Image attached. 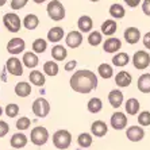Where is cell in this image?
<instances>
[{
	"label": "cell",
	"instance_id": "cell-1",
	"mask_svg": "<svg viewBox=\"0 0 150 150\" xmlns=\"http://www.w3.org/2000/svg\"><path fill=\"white\" fill-rule=\"evenodd\" d=\"M70 88L77 93H91L98 87V77L92 70H77L70 77Z\"/></svg>",
	"mask_w": 150,
	"mask_h": 150
},
{
	"label": "cell",
	"instance_id": "cell-2",
	"mask_svg": "<svg viewBox=\"0 0 150 150\" xmlns=\"http://www.w3.org/2000/svg\"><path fill=\"white\" fill-rule=\"evenodd\" d=\"M53 145L59 150H67L72 143V134L68 130H58L53 134Z\"/></svg>",
	"mask_w": 150,
	"mask_h": 150
},
{
	"label": "cell",
	"instance_id": "cell-3",
	"mask_svg": "<svg viewBox=\"0 0 150 150\" xmlns=\"http://www.w3.org/2000/svg\"><path fill=\"white\" fill-rule=\"evenodd\" d=\"M46 11H47L49 18L54 22H59L65 18V7L59 3L58 0H52V1L47 4Z\"/></svg>",
	"mask_w": 150,
	"mask_h": 150
},
{
	"label": "cell",
	"instance_id": "cell-4",
	"mask_svg": "<svg viewBox=\"0 0 150 150\" xmlns=\"http://www.w3.org/2000/svg\"><path fill=\"white\" fill-rule=\"evenodd\" d=\"M30 141L34 143L35 146H43L47 141H49V131L42 127V126H38L35 129L31 130L30 133Z\"/></svg>",
	"mask_w": 150,
	"mask_h": 150
},
{
	"label": "cell",
	"instance_id": "cell-5",
	"mask_svg": "<svg viewBox=\"0 0 150 150\" xmlns=\"http://www.w3.org/2000/svg\"><path fill=\"white\" fill-rule=\"evenodd\" d=\"M3 23L4 27L7 28L10 33H18L21 31L22 27V21L19 15H16L15 12H8L3 16Z\"/></svg>",
	"mask_w": 150,
	"mask_h": 150
},
{
	"label": "cell",
	"instance_id": "cell-6",
	"mask_svg": "<svg viewBox=\"0 0 150 150\" xmlns=\"http://www.w3.org/2000/svg\"><path fill=\"white\" fill-rule=\"evenodd\" d=\"M31 108H33V112H34L35 116H38V118H46L50 112V104L45 98H38L34 100Z\"/></svg>",
	"mask_w": 150,
	"mask_h": 150
},
{
	"label": "cell",
	"instance_id": "cell-7",
	"mask_svg": "<svg viewBox=\"0 0 150 150\" xmlns=\"http://www.w3.org/2000/svg\"><path fill=\"white\" fill-rule=\"evenodd\" d=\"M133 64L134 68L138 70L146 69L150 64V54L146 53L145 50H138V52L134 53L133 56Z\"/></svg>",
	"mask_w": 150,
	"mask_h": 150
},
{
	"label": "cell",
	"instance_id": "cell-8",
	"mask_svg": "<svg viewBox=\"0 0 150 150\" xmlns=\"http://www.w3.org/2000/svg\"><path fill=\"white\" fill-rule=\"evenodd\" d=\"M6 68H7L8 73L12 76H22L23 74V62L16 57H11L6 62Z\"/></svg>",
	"mask_w": 150,
	"mask_h": 150
},
{
	"label": "cell",
	"instance_id": "cell-9",
	"mask_svg": "<svg viewBox=\"0 0 150 150\" xmlns=\"http://www.w3.org/2000/svg\"><path fill=\"white\" fill-rule=\"evenodd\" d=\"M111 127L115 130H123L126 129V126H127V116H126L125 112H120V111H116L114 112L111 115Z\"/></svg>",
	"mask_w": 150,
	"mask_h": 150
},
{
	"label": "cell",
	"instance_id": "cell-10",
	"mask_svg": "<svg viewBox=\"0 0 150 150\" xmlns=\"http://www.w3.org/2000/svg\"><path fill=\"white\" fill-rule=\"evenodd\" d=\"M26 47V43L22 38H11L7 43V52L12 56H16L19 53H23Z\"/></svg>",
	"mask_w": 150,
	"mask_h": 150
},
{
	"label": "cell",
	"instance_id": "cell-11",
	"mask_svg": "<svg viewBox=\"0 0 150 150\" xmlns=\"http://www.w3.org/2000/svg\"><path fill=\"white\" fill-rule=\"evenodd\" d=\"M126 137L131 142H139L145 137V130L141 126H130L127 131H126Z\"/></svg>",
	"mask_w": 150,
	"mask_h": 150
},
{
	"label": "cell",
	"instance_id": "cell-12",
	"mask_svg": "<svg viewBox=\"0 0 150 150\" xmlns=\"http://www.w3.org/2000/svg\"><path fill=\"white\" fill-rule=\"evenodd\" d=\"M122 47V42L120 39L110 37L108 39H105V42H103V49L105 53H116L118 50H120Z\"/></svg>",
	"mask_w": 150,
	"mask_h": 150
},
{
	"label": "cell",
	"instance_id": "cell-13",
	"mask_svg": "<svg viewBox=\"0 0 150 150\" xmlns=\"http://www.w3.org/2000/svg\"><path fill=\"white\" fill-rule=\"evenodd\" d=\"M91 133L92 135L101 138V137H104L108 133V126L105 125L103 120H95L91 126Z\"/></svg>",
	"mask_w": 150,
	"mask_h": 150
},
{
	"label": "cell",
	"instance_id": "cell-14",
	"mask_svg": "<svg viewBox=\"0 0 150 150\" xmlns=\"http://www.w3.org/2000/svg\"><path fill=\"white\" fill-rule=\"evenodd\" d=\"M65 42H67V45L69 46V47H72V49H76V47H79V46L81 45V42H83V34H81L80 31H70L69 34L67 35V39H65Z\"/></svg>",
	"mask_w": 150,
	"mask_h": 150
},
{
	"label": "cell",
	"instance_id": "cell-15",
	"mask_svg": "<svg viewBox=\"0 0 150 150\" xmlns=\"http://www.w3.org/2000/svg\"><path fill=\"white\" fill-rule=\"evenodd\" d=\"M131 81H133V77H131V74H130L129 72H126V70H120L115 76V84L120 88L129 87L130 84H131Z\"/></svg>",
	"mask_w": 150,
	"mask_h": 150
},
{
	"label": "cell",
	"instance_id": "cell-16",
	"mask_svg": "<svg viewBox=\"0 0 150 150\" xmlns=\"http://www.w3.org/2000/svg\"><path fill=\"white\" fill-rule=\"evenodd\" d=\"M77 26H79V30L81 33H91L92 27H93V21H92L91 16L88 15H83V16L79 18L77 21Z\"/></svg>",
	"mask_w": 150,
	"mask_h": 150
},
{
	"label": "cell",
	"instance_id": "cell-17",
	"mask_svg": "<svg viewBox=\"0 0 150 150\" xmlns=\"http://www.w3.org/2000/svg\"><path fill=\"white\" fill-rule=\"evenodd\" d=\"M139 38H141V31L137 27H127L125 30V39L130 45L137 43L139 41Z\"/></svg>",
	"mask_w": 150,
	"mask_h": 150
},
{
	"label": "cell",
	"instance_id": "cell-18",
	"mask_svg": "<svg viewBox=\"0 0 150 150\" xmlns=\"http://www.w3.org/2000/svg\"><path fill=\"white\" fill-rule=\"evenodd\" d=\"M27 137L23 133H15L14 135L11 137L10 139V145L14 149H22V147H25L27 145Z\"/></svg>",
	"mask_w": 150,
	"mask_h": 150
},
{
	"label": "cell",
	"instance_id": "cell-19",
	"mask_svg": "<svg viewBox=\"0 0 150 150\" xmlns=\"http://www.w3.org/2000/svg\"><path fill=\"white\" fill-rule=\"evenodd\" d=\"M108 101H110V104H111V107L119 108L123 103L122 91H119V89H112V91L108 93Z\"/></svg>",
	"mask_w": 150,
	"mask_h": 150
},
{
	"label": "cell",
	"instance_id": "cell-20",
	"mask_svg": "<svg viewBox=\"0 0 150 150\" xmlns=\"http://www.w3.org/2000/svg\"><path fill=\"white\" fill-rule=\"evenodd\" d=\"M22 62H23V65H25L26 68H28V69H34L37 65H38L39 59H38V56L35 54L34 52H27L23 54V58H22Z\"/></svg>",
	"mask_w": 150,
	"mask_h": 150
},
{
	"label": "cell",
	"instance_id": "cell-21",
	"mask_svg": "<svg viewBox=\"0 0 150 150\" xmlns=\"http://www.w3.org/2000/svg\"><path fill=\"white\" fill-rule=\"evenodd\" d=\"M15 93L19 96V98H27L31 93V85L30 83H26V81H21L15 85Z\"/></svg>",
	"mask_w": 150,
	"mask_h": 150
},
{
	"label": "cell",
	"instance_id": "cell-22",
	"mask_svg": "<svg viewBox=\"0 0 150 150\" xmlns=\"http://www.w3.org/2000/svg\"><path fill=\"white\" fill-rule=\"evenodd\" d=\"M64 35H65V31H64L62 27H58V26H56V27H52L49 30V33H47V41L49 42H59L61 39L64 38Z\"/></svg>",
	"mask_w": 150,
	"mask_h": 150
},
{
	"label": "cell",
	"instance_id": "cell-23",
	"mask_svg": "<svg viewBox=\"0 0 150 150\" xmlns=\"http://www.w3.org/2000/svg\"><path fill=\"white\" fill-rule=\"evenodd\" d=\"M137 87L142 93H150V73L141 74L137 83Z\"/></svg>",
	"mask_w": 150,
	"mask_h": 150
},
{
	"label": "cell",
	"instance_id": "cell-24",
	"mask_svg": "<svg viewBox=\"0 0 150 150\" xmlns=\"http://www.w3.org/2000/svg\"><path fill=\"white\" fill-rule=\"evenodd\" d=\"M28 79H30V83L33 85H37V87H43L46 83L45 74L41 73V70H33V72H30Z\"/></svg>",
	"mask_w": 150,
	"mask_h": 150
},
{
	"label": "cell",
	"instance_id": "cell-25",
	"mask_svg": "<svg viewBox=\"0 0 150 150\" xmlns=\"http://www.w3.org/2000/svg\"><path fill=\"white\" fill-rule=\"evenodd\" d=\"M116 30H118V23L115 21H112V19H107L105 22H103L100 31H101V34L111 37L114 33H116Z\"/></svg>",
	"mask_w": 150,
	"mask_h": 150
},
{
	"label": "cell",
	"instance_id": "cell-26",
	"mask_svg": "<svg viewBox=\"0 0 150 150\" xmlns=\"http://www.w3.org/2000/svg\"><path fill=\"white\" fill-rule=\"evenodd\" d=\"M139 108H141L139 101L137 100V99H134V98L127 99V101L125 103V110L129 115H137L138 111H139Z\"/></svg>",
	"mask_w": 150,
	"mask_h": 150
},
{
	"label": "cell",
	"instance_id": "cell-27",
	"mask_svg": "<svg viewBox=\"0 0 150 150\" xmlns=\"http://www.w3.org/2000/svg\"><path fill=\"white\" fill-rule=\"evenodd\" d=\"M52 57L54 61H64V59L68 57V52L67 47H64L62 45H56L52 49Z\"/></svg>",
	"mask_w": 150,
	"mask_h": 150
},
{
	"label": "cell",
	"instance_id": "cell-28",
	"mask_svg": "<svg viewBox=\"0 0 150 150\" xmlns=\"http://www.w3.org/2000/svg\"><path fill=\"white\" fill-rule=\"evenodd\" d=\"M39 25V18L35 14H28L25 16V19H23V26H25L27 30H35V28L38 27Z\"/></svg>",
	"mask_w": 150,
	"mask_h": 150
},
{
	"label": "cell",
	"instance_id": "cell-29",
	"mask_svg": "<svg viewBox=\"0 0 150 150\" xmlns=\"http://www.w3.org/2000/svg\"><path fill=\"white\" fill-rule=\"evenodd\" d=\"M129 62H130V57L127 53H116L115 56L112 57V64H114L115 67L123 68Z\"/></svg>",
	"mask_w": 150,
	"mask_h": 150
},
{
	"label": "cell",
	"instance_id": "cell-30",
	"mask_svg": "<svg viewBox=\"0 0 150 150\" xmlns=\"http://www.w3.org/2000/svg\"><path fill=\"white\" fill-rule=\"evenodd\" d=\"M58 64L56 62V61H46L45 64H43V73L47 74V76L50 77H54L58 74Z\"/></svg>",
	"mask_w": 150,
	"mask_h": 150
},
{
	"label": "cell",
	"instance_id": "cell-31",
	"mask_svg": "<svg viewBox=\"0 0 150 150\" xmlns=\"http://www.w3.org/2000/svg\"><path fill=\"white\" fill-rule=\"evenodd\" d=\"M87 108L91 114H98V112H100L101 108H103V101H101V99H99V98H92V99H89V101H88Z\"/></svg>",
	"mask_w": 150,
	"mask_h": 150
},
{
	"label": "cell",
	"instance_id": "cell-32",
	"mask_svg": "<svg viewBox=\"0 0 150 150\" xmlns=\"http://www.w3.org/2000/svg\"><path fill=\"white\" fill-rule=\"evenodd\" d=\"M110 15H111L114 19H122L126 15V10L122 4L114 3L111 7H110Z\"/></svg>",
	"mask_w": 150,
	"mask_h": 150
},
{
	"label": "cell",
	"instance_id": "cell-33",
	"mask_svg": "<svg viewBox=\"0 0 150 150\" xmlns=\"http://www.w3.org/2000/svg\"><path fill=\"white\" fill-rule=\"evenodd\" d=\"M93 139H92V135L88 133H81L77 138V143H79V146L81 149H88V147L92 145Z\"/></svg>",
	"mask_w": 150,
	"mask_h": 150
},
{
	"label": "cell",
	"instance_id": "cell-34",
	"mask_svg": "<svg viewBox=\"0 0 150 150\" xmlns=\"http://www.w3.org/2000/svg\"><path fill=\"white\" fill-rule=\"evenodd\" d=\"M98 73L103 79H111L112 74H114V69L108 64H100L98 68Z\"/></svg>",
	"mask_w": 150,
	"mask_h": 150
},
{
	"label": "cell",
	"instance_id": "cell-35",
	"mask_svg": "<svg viewBox=\"0 0 150 150\" xmlns=\"http://www.w3.org/2000/svg\"><path fill=\"white\" fill-rule=\"evenodd\" d=\"M46 49H47V42L45 39L38 38L33 42V52L35 54H41V53H45Z\"/></svg>",
	"mask_w": 150,
	"mask_h": 150
},
{
	"label": "cell",
	"instance_id": "cell-36",
	"mask_svg": "<svg viewBox=\"0 0 150 150\" xmlns=\"http://www.w3.org/2000/svg\"><path fill=\"white\" fill-rule=\"evenodd\" d=\"M103 42V35H101L100 31H91L89 35H88V43L91 46H99Z\"/></svg>",
	"mask_w": 150,
	"mask_h": 150
},
{
	"label": "cell",
	"instance_id": "cell-37",
	"mask_svg": "<svg viewBox=\"0 0 150 150\" xmlns=\"http://www.w3.org/2000/svg\"><path fill=\"white\" fill-rule=\"evenodd\" d=\"M138 123L141 127H147L150 126V112L149 111H142L138 115Z\"/></svg>",
	"mask_w": 150,
	"mask_h": 150
},
{
	"label": "cell",
	"instance_id": "cell-38",
	"mask_svg": "<svg viewBox=\"0 0 150 150\" xmlns=\"http://www.w3.org/2000/svg\"><path fill=\"white\" fill-rule=\"evenodd\" d=\"M30 125H31V120L27 118V116H22L16 120V129L18 130H27L30 129Z\"/></svg>",
	"mask_w": 150,
	"mask_h": 150
},
{
	"label": "cell",
	"instance_id": "cell-39",
	"mask_svg": "<svg viewBox=\"0 0 150 150\" xmlns=\"http://www.w3.org/2000/svg\"><path fill=\"white\" fill-rule=\"evenodd\" d=\"M6 114H7L8 118H16L18 114H19V105L15 104V103H11L6 107Z\"/></svg>",
	"mask_w": 150,
	"mask_h": 150
},
{
	"label": "cell",
	"instance_id": "cell-40",
	"mask_svg": "<svg viewBox=\"0 0 150 150\" xmlns=\"http://www.w3.org/2000/svg\"><path fill=\"white\" fill-rule=\"evenodd\" d=\"M27 3L28 0H11V8L12 10H22Z\"/></svg>",
	"mask_w": 150,
	"mask_h": 150
},
{
	"label": "cell",
	"instance_id": "cell-41",
	"mask_svg": "<svg viewBox=\"0 0 150 150\" xmlns=\"http://www.w3.org/2000/svg\"><path fill=\"white\" fill-rule=\"evenodd\" d=\"M10 131V126H8L7 122H4V120H0V138H3L6 137Z\"/></svg>",
	"mask_w": 150,
	"mask_h": 150
},
{
	"label": "cell",
	"instance_id": "cell-42",
	"mask_svg": "<svg viewBox=\"0 0 150 150\" xmlns=\"http://www.w3.org/2000/svg\"><path fill=\"white\" fill-rule=\"evenodd\" d=\"M142 11H143V14H145V15L150 16V0H143Z\"/></svg>",
	"mask_w": 150,
	"mask_h": 150
},
{
	"label": "cell",
	"instance_id": "cell-43",
	"mask_svg": "<svg viewBox=\"0 0 150 150\" xmlns=\"http://www.w3.org/2000/svg\"><path fill=\"white\" fill-rule=\"evenodd\" d=\"M129 7H131V8H135V7H138L139 6V3H141V0H123Z\"/></svg>",
	"mask_w": 150,
	"mask_h": 150
},
{
	"label": "cell",
	"instance_id": "cell-44",
	"mask_svg": "<svg viewBox=\"0 0 150 150\" xmlns=\"http://www.w3.org/2000/svg\"><path fill=\"white\" fill-rule=\"evenodd\" d=\"M143 45H145L146 49L150 50V31L143 35Z\"/></svg>",
	"mask_w": 150,
	"mask_h": 150
},
{
	"label": "cell",
	"instance_id": "cell-45",
	"mask_svg": "<svg viewBox=\"0 0 150 150\" xmlns=\"http://www.w3.org/2000/svg\"><path fill=\"white\" fill-rule=\"evenodd\" d=\"M76 65H77V62L74 59H72V61H69V62L65 65V70H67V72H70V70H73L74 68H76Z\"/></svg>",
	"mask_w": 150,
	"mask_h": 150
},
{
	"label": "cell",
	"instance_id": "cell-46",
	"mask_svg": "<svg viewBox=\"0 0 150 150\" xmlns=\"http://www.w3.org/2000/svg\"><path fill=\"white\" fill-rule=\"evenodd\" d=\"M34 3H37V4H42V3H45L46 0H33Z\"/></svg>",
	"mask_w": 150,
	"mask_h": 150
},
{
	"label": "cell",
	"instance_id": "cell-47",
	"mask_svg": "<svg viewBox=\"0 0 150 150\" xmlns=\"http://www.w3.org/2000/svg\"><path fill=\"white\" fill-rule=\"evenodd\" d=\"M6 3H7V0H0V7H3Z\"/></svg>",
	"mask_w": 150,
	"mask_h": 150
},
{
	"label": "cell",
	"instance_id": "cell-48",
	"mask_svg": "<svg viewBox=\"0 0 150 150\" xmlns=\"http://www.w3.org/2000/svg\"><path fill=\"white\" fill-rule=\"evenodd\" d=\"M1 114H3V108L0 107V116H1Z\"/></svg>",
	"mask_w": 150,
	"mask_h": 150
},
{
	"label": "cell",
	"instance_id": "cell-49",
	"mask_svg": "<svg viewBox=\"0 0 150 150\" xmlns=\"http://www.w3.org/2000/svg\"><path fill=\"white\" fill-rule=\"evenodd\" d=\"M89 1H93V3H96V1H99V0H89Z\"/></svg>",
	"mask_w": 150,
	"mask_h": 150
},
{
	"label": "cell",
	"instance_id": "cell-50",
	"mask_svg": "<svg viewBox=\"0 0 150 150\" xmlns=\"http://www.w3.org/2000/svg\"><path fill=\"white\" fill-rule=\"evenodd\" d=\"M77 150H84V149H77Z\"/></svg>",
	"mask_w": 150,
	"mask_h": 150
}]
</instances>
